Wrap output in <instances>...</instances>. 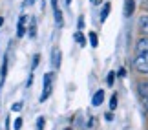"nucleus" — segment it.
<instances>
[{
  "instance_id": "obj_10",
  "label": "nucleus",
  "mask_w": 148,
  "mask_h": 130,
  "mask_svg": "<svg viewBox=\"0 0 148 130\" xmlns=\"http://www.w3.org/2000/svg\"><path fill=\"white\" fill-rule=\"evenodd\" d=\"M5 73H8V57H4V63H2V68H0V84H4V79H5Z\"/></svg>"
},
{
  "instance_id": "obj_14",
  "label": "nucleus",
  "mask_w": 148,
  "mask_h": 130,
  "mask_svg": "<svg viewBox=\"0 0 148 130\" xmlns=\"http://www.w3.org/2000/svg\"><path fill=\"white\" fill-rule=\"evenodd\" d=\"M73 37H75V41H77L79 44H81V46H84V44H86V39H84V35H82L81 31H77V33H75Z\"/></svg>"
},
{
  "instance_id": "obj_27",
  "label": "nucleus",
  "mask_w": 148,
  "mask_h": 130,
  "mask_svg": "<svg viewBox=\"0 0 148 130\" xmlns=\"http://www.w3.org/2000/svg\"><path fill=\"white\" fill-rule=\"evenodd\" d=\"M2 24H4V17H0V28H2Z\"/></svg>"
},
{
  "instance_id": "obj_15",
  "label": "nucleus",
  "mask_w": 148,
  "mask_h": 130,
  "mask_svg": "<svg viewBox=\"0 0 148 130\" xmlns=\"http://www.w3.org/2000/svg\"><path fill=\"white\" fill-rule=\"evenodd\" d=\"M139 94L145 97V101L148 99V84H143V86H139Z\"/></svg>"
},
{
  "instance_id": "obj_9",
  "label": "nucleus",
  "mask_w": 148,
  "mask_h": 130,
  "mask_svg": "<svg viewBox=\"0 0 148 130\" xmlns=\"http://www.w3.org/2000/svg\"><path fill=\"white\" fill-rule=\"evenodd\" d=\"M139 30L143 35H148V15H143L139 19Z\"/></svg>"
},
{
  "instance_id": "obj_16",
  "label": "nucleus",
  "mask_w": 148,
  "mask_h": 130,
  "mask_svg": "<svg viewBox=\"0 0 148 130\" xmlns=\"http://www.w3.org/2000/svg\"><path fill=\"white\" fill-rule=\"evenodd\" d=\"M37 35V26H35V19H31V26H29V37Z\"/></svg>"
},
{
  "instance_id": "obj_29",
  "label": "nucleus",
  "mask_w": 148,
  "mask_h": 130,
  "mask_svg": "<svg viewBox=\"0 0 148 130\" xmlns=\"http://www.w3.org/2000/svg\"><path fill=\"white\" fill-rule=\"evenodd\" d=\"M70 2H71V0H66V6H70Z\"/></svg>"
},
{
  "instance_id": "obj_11",
  "label": "nucleus",
  "mask_w": 148,
  "mask_h": 130,
  "mask_svg": "<svg viewBox=\"0 0 148 130\" xmlns=\"http://www.w3.org/2000/svg\"><path fill=\"white\" fill-rule=\"evenodd\" d=\"M110 8H112L110 4H104V6H102V13H101V22H104V20H106L108 13H110Z\"/></svg>"
},
{
  "instance_id": "obj_13",
  "label": "nucleus",
  "mask_w": 148,
  "mask_h": 130,
  "mask_svg": "<svg viewBox=\"0 0 148 130\" xmlns=\"http://www.w3.org/2000/svg\"><path fill=\"white\" fill-rule=\"evenodd\" d=\"M115 72H110V73H108V75H106V84H108V86H112V84L113 83H115Z\"/></svg>"
},
{
  "instance_id": "obj_23",
  "label": "nucleus",
  "mask_w": 148,
  "mask_h": 130,
  "mask_svg": "<svg viewBox=\"0 0 148 130\" xmlns=\"http://www.w3.org/2000/svg\"><path fill=\"white\" fill-rule=\"evenodd\" d=\"M117 75H119V77H124V75H126V70H124V68H121V70L117 72Z\"/></svg>"
},
{
  "instance_id": "obj_1",
  "label": "nucleus",
  "mask_w": 148,
  "mask_h": 130,
  "mask_svg": "<svg viewBox=\"0 0 148 130\" xmlns=\"http://www.w3.org/2000/svg\"><path fill=\"white\" fill-rule=\"evenodd\" d=\"M134 68L139 73H148V52L146 53H139L134 59Z\"/></svg>"
},
{
  "instance_id": "obj_6",
  "label": "nucleus",
  "mask_w": 148,
  "mask_h": 130,
  "mask_svg": "<svg viewBox=\"0 0 148 130\" xmlns=\"http://www.w3.org/2000/svg\"><path fill=\"white\" fill-rule=\"evenodd\" d=\"M102 101H104V92L102 90H97V92L93 94V99H92V105L93 106H101Z\"/></svg>"
},
{
  "instance_id": "obj_28",
  "label": "nucleus",
  "mask_w": 148,
  "mask_h": 130,
  "mask_svg": "<svg viewBox=\"0 0 148 130\" xmlns=\"http://www.w3.org/2000/svg\"><path fill=\"white\" fill-rule=\"evenodd\" d=\"M145 106H146V108H148V99H146V101H145Z\"/></svg>"
},
{
  "instance_id": "obj_25",
  "label": "nucleus",
  "mask_w": 148,
  "mask_h": 130,
  "mask_svg": "<svg viewBox=\"0 0 148 130\" xmlns=\"http://www.w3.org/2000/svg\"><path fill=\"white\" fill-rule=\"evenodd\" d=\"M31 83H33V73H31V75H29V79H27V83H26V86H27V88H29V86H31Z\"/></svg>"
},
{
  "instance_id": "obj_22",
  "label": "nucleus",
  "mask_w": 148,
  "mask_h": 130,
  "mask_svg": "<svg viewBox=\"0 0 148 130\" xmlns=\"http://www.w3.org/2000/svg\"><path fill=\"white\" fill-rule=\"evenodd\" d=\"M77 26H79V30H82V28H84V17H82V15L79 17V22H77Z\"/></svg>"
},
{
  "instance_id": "obj_21",
  "label": "nucleus",
  "mask_w": 148,
  "mask_h": 130,
  "mask_svg": "<svg viewBox=\"0 0 148 130\" xmlns=\"http://www.w3.org/2000/svg\"><path fill=\"white\" fill-rule=\"evenodd\" d=\"M13 128H15V130H20V128H22V119H20V117H18V119H16V121H15Z\"/></svg>"
},
{
  "instance_id": "obj_24",
  "label": "nucleus",
  "mask_w": 148,
  "mask_h": 130,
  "mask_svg": "<svg viewBox=\"0 0 148 130\" xmlns=\"http://www.w3.org/2000/svg\"><path fill=\"white\" fill-rule=\"evenodd\" d=\"M37 2V0H26V2H24V8H27V6H31V4H35Z\"/></svg>"
},
{
  "instance_id": "obj_4",
  "label": "nucleus",
  "mask_w": 148,
  "mask_h": 130,
  "mask_svg": "<svg viewBox=\"0 0 148 130\" xmlns=\"http://www.w3.org/2000/svg\"><path fill=\"white\" fill-rule=\"evenodd\" d=\"M135 52H137V55L148 52V37H141L139 41L135 42Z\"/></svg>"
},
{
  "instance_id": "obj_26",
  "label": "nucleus",
  "mask_w": 148,
  "mask_h": 130,
  "mask_svg": "<svg viewBox=\"0 0 148 130\" xmlns=\"http://www.w3.org/2000/svg\"><path fill=\"white\" fill-rule=\"evenodd\" d=\"M104 119H106V121H112V119H113V114H110V112H108V114L104 116Z\"/></svg>"
},
{
  "instance_id": "obj_2",
  "label": "nucleus",
  "mask_w": 148,
  "mask_h": 130,
  "mask_svg": "<svg viewBox=\"0 0 148 130\" xmlns=\"http://www.w3.org/2000/svg\"><path fill=\"white\" fill-rule=\"evenodd\" d=\"M53 72H48L46 75H44V90H42V95H40V103H44L49 95H51V84H53Z\"/></svg>"
},
{
  "instance_id": "obj_17",
  "label": "nucleus",
  "mask_w": 148,
  "mask_h": 130,
  "mask_svg": "<svg viewBox=\"0 0 148 130\" xmlns=\"http://www.w3.org/2000/svg\"><path fill=\"white\" fill-rule=\"evenodd\" d=\"M115 108H117V95L113 94L112 99H110V110H115Z\"/></svg>"
},
{
  "instance_id": "obj_12",
  "label": "nucleus",
  "mask_w": 148,
  "mask_h": 130,
  "mask_svg": "<svg viewBox=\"0 0 148 130\" xmlns=\"http://www.w3.org/2000/svg\"><path fill=\"white\" fill-rule=\"evenodd\" d=\"M90 44H92V46L93 48H97V44H99V39H97V33H95V31H92V33H90Z\"/></svg>"
},
{
  "instance_id": "obj_3",
  "label": "nucleus",
  "mask_w": 148,
  "mask_h": 130,
  "mask_svg": "<svg viewBox=\"0 0 148 130\" xmlns=\"http://www.w3.org/2000/svg\"><path fill=\"white\" fill-rule=\"evenodd\" d=\"M60 63H62V52L59 48H53V52H51V66H53L55 70H59Z\"/></svg>"
},
{
  "instance_id": "obj_20",
  "label": "nucleus",
  "mask_w": 148,
  "mask_h": 130,
  "mask_svg": "<svg viewBox=\"0 0 148 130\" xmlns=\"http://www.w3.org/2000/svg\"><path fill=\"white\" fill-rule=\"evenodd\" d=\"M38 63H40V55H35V57H33V63H31V70H35L38 66Z\"/></svg>"
},
{
  "instance_id": "obj_5",
  "label": "nucleus",
  "mask_w": 148,
  "mask_h": 130,
  "mask_svg": "<svg viewBox=\"0 0 148 130\" xmlns=\"http://www.w3.org/2000/svg\"><path fill=\"white\" fill-rule=\"evenodd\" d=\"M26 20H27V17L26 15H20V19H18V26H16V37H24V33H26Z\"/></svg>"
},
{
  "instance_id": "obj_19",
  "label": "nucleus",
  "mask_w": 148,
  "mask_h": 130,
  "mask_svg": "<svg viewBox=\"0 0 148 130\" xmlns=\"http://www.w3.org/2000/svg\"><path fill=\"white\" fill-rule=\"evenodd\" d=\"M44 123H46V119H44V117H38L37 119V130H44Z\"/></svg>"
},
{
  "instance_id": "obj_18",
  "label": "nucleus",
  "mask_w": 148,
  "mask_h": 130,
  "mask_svg": "<svg viewBox=\"0 0 148 130\" xmlns=\"http://www.w3.org/2000/svg\"><path fill=\"white\" fill-rule=\"evenodd\" d=\"M22 106H24V103H22V101H18V103H15L13 106H11V110H13V112H20Z\"/></svg>"
},
{
  "instance_id": "obj_7",
  "label": "nucleus",
  "mask_w": 148,
  "mask_h": 130,
  "mask_svg": "<svg viewBox=\"0 0 148 130\" xmlns=\"http://www.w3.org/2000/svg\"><path fill=\"white\" fill-rule=\"evenodd\" d=\"M134 11H135V2H134V0H124V15L132 17Z\"/></svg>"
},
{
  "instance_id": "obj_8",
  "label": "nucleus",
  "mask_w": 148,
  "mask_h": 130,
  "mask_svg": "<svg viewBox=\"0 0 148 130\" xmlns=\"http://www.w3.org/2000/svg\"><path fill=\"white\" fill-rule=\"evenodd\" d=\"M53 17H55V24H57V28H62V24H64V17H62L59 6H57V8H53Z\"/></svg>"
}]
</instances>
